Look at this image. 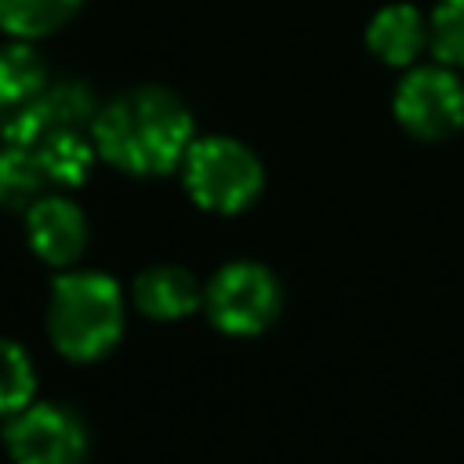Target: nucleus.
Listing matches in <instances>:
<instances>
[{
    "instance_id": "nucleus-1",
    "label": "nucleus",
    "mask_w": 464,
    "mask_h": 464,
    "mask_svg": "<svg viewBox=\"0 0 464 464\" xmlns=\"http://www.w3.org/2000/svg\"><path fill=\"white\" fill-rule=\"evenodd\" d=\"M94 149L120 170L163 174L185 160L192 145V116L185 102L163 87H138L112 98L91 123Z\"/></svg>"
},
{
    "instance_id": "nucleus-2",
    "label": "nucleus",
    "mask_w": 464,
    "mask_h": 464,
    "mask_svg": "<svg viewBox=\"0 0 464 464\" xmlns=\"http://www.w3.org/2000/svg\"><path fill=\"white\" fill-rule=\"evenodd\" d=\"M51 337L69 359L105 355L123 330V297L120 286L102 272L62 276L51 290L47 312Z\"/></svg>"
},
{
    "instance_id": "nucleus-3",
    "label": "nucleus",
    "mask_w": 464,
    "mask_h": 464,
    "mask_svg": "<svg viewBox=\"0 0 464 464\" xmlns=\"http://www.w3.org/2000/svg\"><path fill=\"white\" fill-rule=\"evenodd\" d=\"M185 188L188 196L214 214H236L250 207L261 192V163L257 156L232 138H203L185 152Z\"/></svg>"
},
{
    "instance_id": "nucleus-4",
    "label": "nucleus",
    "mask_w": 464,
    "mask_h": 464,
    "mask_svg": "<svg viewBox=\"0 0 464 464\" xmlns=\"http://www.w3.org/2000/svg\"><path fill=\"white\" fill-rule=\"evenodd\" d=\"M279 301H283V294H279L276 276L254 261L225 265L203 294V304H207L214 326L225 334H239V337L261 334L276 319Z\"/></svg>"
},
{
    "instance_id": "nucleus-5",
    "label": "nucleus",
    "mask_w": 464,
    "mask_h": 464,
    "mask_svg": "<svg viewBox=\"0 0 464 464\" xmlns=\"http://www.w3.org/2000/svg\"><path fill=\"white\" fill-rule=\"evenodd\" d=\"M395 116L417 138H450L464 127V83L450 69H413L395 91Z\"/></svg>"
},
{
    "instance_id": "nucleus-6",
    "label": "nucleus",
    "mask_w": 464,
    "mask_h": 464,
    "mask_svg": "<svg viewBox=\"0 0 464 464\" xmlns=\"http://www.w3.org/2000/svg\"><path fill=\"white\" fill-rule=\"evenodd\" d=\"M7 450L14 464H83L87 431L65 406L44 402L18 410V417L7 424Z\"/></svg>"
},
{
    "instance_id": "nucleus-7",
    "label": "nucleus",
    "mask_w": 464,
    "mask_h": 464,
    "mask_svg": "<svg viewBox=\"0 0 464 464\" xmlns=\"http://www.w3.org/2000/svg\"><path fill=\"white\" fill-rule=\"evenodd\" d=\"M87 123H94L91 91L83 83H58V87H44L36 98L18 105L4 123V138L11 145L33 149L36 141H44L51 134L83 130Z\"/></svg>"
},
{
    "instance_id": "nucleus-8",
    "label": "nucleus",
    "mask_w": 464,
    "mask_h": 464,
    "mask_svg": "<svg viewBox=\"0 0 464 464\" xmlns=\"http://www.w3.org/2000/svg\"><path fill=\"white\" fill-rule=\"evenodd\" d=\"M29 243L33 250L51 261V265H69L80 257L83 243H87V221L80 214L76 203L62 199V196H47V199H36L29 207Z\"/></svg>"
},
{
    "instance_id": "nucleus-9",
    "label": "nucleus",
    "mask_w": 464,
    "mask_h": 464,
    "mask_svg": "<svg viewBox=\"0 0 464 464\" xmlns=\"http://www.w3.org/2000/svg\"><path fill=\"white\" fill-rule=\"evenodd\" d=\"M199 301H203V290L196 276L178 265H156L141 272L134 283V304L152 319H181L196 312Z\"/></svg>"
},
{
    "instance_id": "nucleus-10",
    "label": "nucleus",
    "mask_w": 464,
    "mask_h": 464,
    "mask_svg": "<svg viewBox=\"0 0 464 464\" xmlns=\"http://www.w3.org/2000/svg\"><path fill=\"white\" fill-rule=\"evenodd\" d=\"M424 36H428V29H424L417 7H410V4H388L366 25L370 51L388 65H410L420 54Z\"/></svg>"
},
{
    "instance_id": "nucleus-11",
    "label": "nucleus",
    "mask_w": 464,
    "mask_h": 464,
    "mask_svg": "<svg viewBox=\"0 0 464 464\" xmlns=\"http://www.w3.org/2000/svg\"><path fill=\"white\" fill-rule=\"evenodd\" d=\"M33 156H36V163H40L47 181L80 185L87 178V170H91L94 149L87 145V138L80 130H62V134H51V138L36 141Z\"/></svg>"
},
{
    "instance_id": "nucleus-12",
    "label": "nucleus",
    "mask_w": 464,
    "mask_h": 464,
    "mask_svg": "<svg viewBox=\"0 0 464 464\" xmlns=\"http://www.w3.org/2000/svg\"><path fill=\"white\" fill-rule=\"evenodd\" d=\"M47 69L44 58L29 44H7L0 47V105H25L44 91Z\"/></svg>"
},
{
    "instance_id": "nucleus-13",
    "label": "nucleus",
    "mask_w": 464,
    "mask_h": 464,
    "mask_svg": "<svg viewBox=\"0 0 464 464\" xmlns=\"http://www.w3.org/2000/svg\"><path fill=\"white\" fill-rule=\"evenodd\" d=\"M44 181L47 178H44L33 149L11 145V141H7V149H0V207L4 210H22L25 203H33Z\"/></svg>"
},
{
    "instance_id": "nucleus-14",
    "label": "nucleus",
    "mask_w": 464,
    "mask_h": 464,
    "mask_svg": "<svg viewBox=\"0 0 464 464\" xmlns=\"http://www.w3.org/2000/svg\"><path fill=\"white\" fill-rule=\"evenodd\" d=\"M80 0H0V25L18 36H44L72 18Z\"/></svg>"
},
{
    "instance_id": "nucleus-15",
    "label": "nucleus",
    "mask_w": 464,
    "mask_h": 464,
    "mask_svg": "<svg viewBox=\"0 0 464 464\" xmlns=\"http://www.w3.org/2000/svg\"><path fill=\"white\" fill-rule=\"evenodd\" d=\"M33 362L29 355L11 344V341H0V413H18L29 395H33Z\"/></svg>"
},
{
    "instance_id": "nucleus-16",
    "label": "nucleus",
    "mask_w": 464,
    "mask_h": 464,
    "mask_svg": "<svg viewBox=\"0 0 464 464\" xmlns=\"http://www.w3.org/2000/svg\"><path fill=\"white\" fill-rule=\"evenodd\" d=\"M431 47L446 65H464V0H439L431 14Z\"/></svg>"
}]
</instances>
